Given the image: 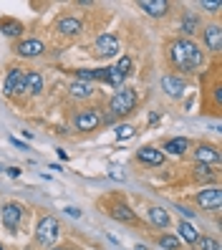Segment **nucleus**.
I'll return each instance as SVG.
<instances>
[{
  "label": "nucleus",
  "instance_id": "obj_14",
  "mask_svg": "<svg viewBox=\"0 0 222 250\" xmlns=\"http://www.w3.org/2000/svg\"><path fill=\"white\" fill-rule=\"evenodd\" d=\"M195 159H197V165H212V162L220 159V152L212 144H200L195 149Z\"/></svg>",
  "mask_w": 222,
  "mask_h": 250
},
{
  "label": "nucleus",
  "instance_id": "obj_34",
  "mask_svg": "<svg viewBox=\"0 0 222 250\" xmlns=\"http://www.w3.org/2000/svg\"><path fill=\"white\" fill-rule=\"evenodd\" d=\"M51 250H66V248H51Z\"/></svg>",
  "mask_w": 222,
  "mask_h": 250
},
{
  "label": "nucleus",
  "instance_id": "obj_13",
  "mask_svg": "<svg viewBox=\"0 0 222 250\" xmlns=\"http://www.w3.org/2000/svg\"><path fill=\"white\" fill-rule=\"evenodd\" d=\"M139 162H144V165H152V167H159L164 165V152L154 149V146H141V149L137 152Z\"/></svg>",
  "mask_w": 222,
  "mask_h": 250
},
{
  "label": "nucleus",
  "instance_id": "obj_22",
  "mask_svg": "<svg viewBox=\"0 0 222 250\" xmlns=\"http://www.w3.org/2000/svg\"><path fill=\"white\" fill-rule=\"evenodd\" d=\"M25 76V73L20 68H10L8 76H5V83H3V94H13V89H16V83Z\"/></svg>",
  "mask_w": 222,
  "mask_h": 250
},
{
  "label": "nucleus",
  "instance_id": "obj_32",
  "mask_svg": "<svg viewBox=\"0 0 222 250\" xmlns=\"http://www.w3.org/2000/svg\"><path fill=\"white\" fill-rule=\"evenodd\" d=\"M5 174L16 180V177H20V167H8V169H5Z\"/></svg>",
  "mask_w": 222,
  "mask_h": 250
},
{
  "label": "nucleus",
  "instance_id": "obj_4",
  "mask_svg": "<svg viewBox=\"0 0 222 250\" xmlns=\"http://www.w3.org/2000/svg\"><path fill=\"white\" fill-rule=\"evenodd\" d=\"M0 217H3V225L10 232H16L18 225H20V220H23V208L18 202H8V205H3V210H0Z\"/></svg>",
  "mask_w": 222,
  "mask_h": 250
},
{
  "label": "nucleus",
  "instance_id": "obj_19",
  "mask_svg": "<svg viewBox=\"0 0 222 250\" xmlns=\"http://www.w3.org/2000/svg\"><path fill=\"white\" fill-rule=\"evenodd\" d=\"M200 31V16L197 13H184V18H182V33L184 36H192V33H197Z\"/></svg>",
  "mask_w": 222,
  "mask_h": 250
},
{
  "label": "nucleus",
  "instance_id": "obj_18",
  "mask_svg": "<svg viewBox=\"0 0 222 250\" xmlns=\"http://www.w3.org/2000/svg\"><path fill=\"white\" fill-rule=\"evenodd\" d=\"M149 220H152V225L157 228H169V212L164 208H149Z\"/></svg>",
  "mask_w": 222,
  "mask_h": 250
},
{
  "label": "nucleus",
  "instance_id": "obj_20",
  "mask_svg": "<svg viewBox=\"0 0 222 250\" xmlns=\"http://www.w3.org/2000/svg\"><path fill=\"white\" fill-rule=\"evenodd\" d=\"M25 91H31V94H40L43 91V76L36 71L31 73H25Z\"/></svg>",
  "mask_w": 222,
  "mask_h": 250
},
{
  "label": "nucleus",
  "instance_id": "obj_2",
  "mask_svg": "<svg viewBox=\"0 0 222 250\" xmlns=\"http://www.w3.org/2000/svg\"><path fill=\"white\" fill-rule=\"evenodd\" d=\"M109 109H111V116H126L137 109V91L129 89V86H121L109 101Z\"/></svg>",
  "mask_w": 222,
  "mask_h": 250
},
{
  "label": "nucleus",
  "instance_id": "obj_1",
  "mask_svg": "<svg viewBox=\"0 0 222 250\" xmlns=\"http://www.w3.org/2000/svg\"><path fill=\"white\" fill-rule=\"evenodd\" d=\"M169 61L177 71H195L204 63V56L200 51L197 43H192L189 38H177L169 43Z\"/></svg>",
  "mask_w": 222,
  "mask_h": 250
},
{
  "label": "nucleus",
  "instance_id": "obj_17",
  "mask_svg": "<svg viewBox=\"0 0 222 250\" xmlns=\"http://www.w3.org/2000/svg\"><path fill=\"white\" fill-rule=\"evenodd\" d=\"M0 31H3L5 36H10V38H16V36H20L25 28H23V23L20 21H16V18H0Z\"/></svg>",
  "mask_w": 222,
  "mask_h": 250
},
{
  "label": "nucleus",
  "instance_id": "obj_7",
  "mask_svg": "<svg viewBox=\"0 0 222 250\" xmlns=\"http://www.w3.org/2000/svg\"><path fill=\"white\" fill-rule=\"evenodd\" d=\"M161 89H164L167 96L180 99V96H184V91H187V81L180 79V76H172V73H169V76L161 79Z\"/></svg>",
  "mask_w": 222,
  "mask_h": 250
},
{
  "label": "nucleus",
  "instance_id": "obj_30",
  "mask_svg": "<svg viewBox=\"0 0 222 250\" xmlns=\"http://www.w3.org/2000/svg\"><path fill=\"white\" fill-rule=\"evenodd\" d=\"M197 243H200L202 250H220V243H217L215 238H200Z\"/></svg>",
  "mask_w": 222,
  "mask_h": 250
},
{
  "label": "nucleus",
  "instance_id": "obj_36",
  "mask_svg": "<svg viewBox=\"0 0 222 250\" xmlns=\"http://www.w3.org/2000/svg\"><path fill=\"white\" fill-rule=\"evenodd\" d=\"M0 250H3V245H0Z\"/></svg>",
  "mask_w": 222,
  "mask_h": 250
},
{
  "label": "nucleus",
  "instance_id": "obj_26",
  "mask_svg": "<svg viewBox=\"0 0 222 250\" xmlns=\"http://www.w3.org/2000/svg\"><path fill=\"white\" fill-rule=\"evenodd\" d=\"M195 174L200 180H215V172L210 169V165H197L195 167Z\"/></svg>",
  "mask_w": 222,
  "mask_h": 250
},
{
  "label": "nucleus",
  "instance_id": "obj_24",
  "mask_svg": "<svg viewBox=\"0 0 222 250\" xmlns=\"http://www.w3.org/2000/svg\"><path fill=\"white\" fill-rule=\"evenodd\" d=\"M103 83H111V86H124V76L119 71H116L114 66H106V73H103Z\"/></svg>",
  "mask_w": 222,
  "mask_h": 250
},
{
  "label": "nucleus",
  "instance_id": "obj_37",
  "mask_svg": "<svg viewBox=\"0 0 222 250\" xmlns=\"http://www.w3.org/2000/svg\"><path fill=\"white\" fill-rule=\"evenodd\" d=\"M76 250H79V248H76Z\"/></svg>",
  "mask_w": 222,
  "mask_h": 250
},
{
  "label": "nucleus",
  "instance_id": "obj_33",
  "mask_svg": "<svg viewBox=\"0 0 222 250\" xmlns=\"http://www.w3.org/2000/svg\"><path fill=\"white\" fill-rule=\"evenodd\" d=\"M10 142H13V144H16V146H18V149H23V152H28V146H25V144H23L20 139H10Z\"/></svg>",
  "mask_w": 222,
  "mask_h": 250
},
{
  "label": "nucleus",
  "instance_id": "obj_25",
  "mask_svg": "<svg viewBox=\"0 0 222 250\" xmlns=\"http://www.w3.org/2000/svg\"><path fill=\"white\" fill-rule=\"evenodd\" d=\"M159 245H161V250H177L180 248V238H174V235H161Z\"/></svg>",
  "mask_w": 222,
  "mask_h": 250
},
{
  "label": "nucleus",
  "instance_id": "obj_28",
  "mask_svg": "<svg viewBox=\"0 0 222 250\" xmlns=\"http://www.w3.org/2000/svg\"><path fill=\"white\" fill-rule=\"evenodd\" d=\"M131 137H134V126H129V124L116 126V139H131Z\"/></svg>",
  "mask_w": 222,
  "mask_h": 250
},
{
  "label": "nucleus",
  "instance_id": "obj_10",
  "mask_svg": "<svg viewBox=\"0 0 222 250\" xmlns=\"http://www.w3.org/2000/svg\"><path fill=\"white\" fill-rule=\"evenodd\" d=\"M43 51H46V46H43V41H38V38H28V41H23V43L16 46V53L23 56V58H36Z\"/></svg>",
  "mask_w": 222,
  "mask_h": 250
},
{
  "label": "nucleus",
  "instance_id": "obj_3",
  "mask_svg": "<svg viewBox=\"0 0 222 250\" xmlns=\"http://www.w3.org/2000/svg\"><path fill=\"white\" fill-rule=\"evenodd\" d=\"M58 238V220L56 217H43L38 223V232H36V240L43 245H51Z\"/></svg>",
  "mask_w": 222,
  "mask_h": 250
},
{
  "label": "nucleus",
  "instance_id": "obj_21",
  "mask_svg": "<svg viewBox=\"0 0 222 250\" xmlns=\"http://www.w3.org/2000/svg\"><path fill=\"white\" fill-rule=\"evenodd\" d=\"M68 91H71V96L73 99H88L91 96V83H83V81H73L71 86H68Z\"/></svg>",
  "mask_w": 222,
  "mask_h": 250
},
{
  "label": "nucleus",
  "instance_id": "obj_8",
  "mask_svg": "<svg viewBox=\"0 0 222 250\" xmlns=\"http://www.w3.org/2000/svg\"><path fill=\"white\" fill-rule=\"evenodd\" d=\"M96 51L101 56H116L119 53V38H116L114 33H101L96 38Z\"/></svg>",
  "mask_w": 222,
  "mask_h": 250
},
{
  "label": "nucleus",
  "instance_id": "obj_9",
  "mask_svg": "<svg viewBox=\"0 0 222 250\" xmlns=\"http://www.w3.org/2000/svg\"><path fill=\"white\" fill-rule=\"evenodd\" d=\"M109 212H111V217H114V220H119V223L137 225V215H134V210H131L126 202H114L111 208H109Z\"/></svg>",
  "mask_w": 222,
  "mask_h": 250
},
{
  "label": "nucleus",
  "instance_id": "obj_27",
  "mask_svg": "<svg viewBox=\"0 0 222 250\" xmlns=\"http://www.w3.org/2000/svg\"><path fill=\"white\" fill-rule=\"evenodd\" d=\"M114 68H116V71H119V73H121V76H124V79H126V76H129V73H131V58H129V56H124V58H121V61H119V63H116V66H114Z\"/></svg>",
  "mask_w": 222,
  "mask_h": 250
},
{
  "label": "nucleus",
  "instance_id": "obj_11",
  "mask_svg": "<svg viewBox=\"0 0 222 250\" xmlns=\"http://www.w3.org/2000/svg\"><path fill=\"white\" fill-rule=\"evenodd\" d=\"M202 36H204V46L210 48L212 53L222 51V28L220 25H207L202 31Z\"/></svg>",
  "mask_w": 222,
  "mask_h": 250
},
{
  "label": "nucleus",
  "instance_id": "obj_12",
  "mask_svg": "<svg viewBox=\"0 0 222 250\" xmlns=\"http://www.w3.org/2000/svg\"><path fill=\"white\" fill-rule=\"evenodd\" d=\"M139 8L146 13V16H152V18H161V16H167V13H169V3H167V0H141Z\"/></svg>",
  "mask_w": 222,
  "mask_h": 250
},
{
  "label": "nucleus",
  "instance_id": "obj_16",
  "mask_svg": "<svg viewBox=\"0 0 222 250\" xmlns=\"http://www.w3.org/2000/svg\"><path fill=\"white\" fill-rule=\"evenodd\" d=\"M189 149V139L187 137H174L164 144V152L167 154H174V157H182L184 152Z\"/></svg>",
  "mask_w": 222,
  "mask_h": 250
},
{
  "label": "nucleus",
  "instance_id": "obj_5",
  "mask_svg": "<svg viewBox=\"0 0 222 250\" xmlns=\"http://www.w3.org/2000/svg\"><path fill=\"white\" fill-rule=\"evenodd\" d=\"M99 124H101V114L96 109H83V111L76 114V119H73V126L79 131H94Z\"/></svg>",
  "mask_w": 222,
  "mask_h": 250
},
{
  "label": "nucleus",
  "instance_id": "obj_35",
  "mask_svg": "<svg viewBox=\"0 0 222 250\" xmlns=\"http://www.w3.org/2000/svg\"><path fill=\"white\" fill-rule=\"evenodd\" d=\"M0 172H5V169H3V167H0Z\"/></svg>",
  "mask_w": 222,
  "mask_h": 250
},
{
  "label": "nucleus",
  "instance_id": "obj_23",
  "mask_svg": "<svg viewBox=\"0 0 222 250\" xmlns=\"http://www.w3.org/2000/svg\"><path fill=\"white\" fill-rule=\"evenodd\" d=\"M177 232H180V240H184V243H197L200 240V235H197V230L192 228L189 223H180V228H177Z\"/></svg>",
  "mask_w": 222,
  "mask_h": 250
},
{
  "label": "nucleus",
  "instance_id": "obj_6",
  "mask_svg": "<svg viewBox=\"0 0 222 250\" xmlns=\"http://www.w3.org/2000/svg\"><path fill=\"white\" fill-rule=\"evenodd\" d=\"M220 202H222L220 187H207V189H202V192H197V205H200V208H204V210L217 212L220 210Z\"/></svg>",
  "mask_w": 222,
  "mask_h": 250
},
{
  "label": "nucleus",
  "instance_id": "obj_29",
  "mask_svg": "<svg viewBox=\"0 0 222 250\" xmlns=\"http://www.w3.org/2000/svg\"><path fill=\"white\" fill-rule=\"evenodd\" d=\"M200 8H204L207 13H220L222 3H220V0H202V3H200Z\"/></svg>",
  "mask_w": 222,
  "mask_h": 250
},
{
  "label": "nucleus",
  "instance_id": "obj_15",
  "mask_svg": "<svg viewBox=\"0 0 222 250\" xmlns=\"http://www.w3.org/2000/svg\"><path fill=\"white\" fill-rule=\"evenodd\" d=\"M56 31L61 33V36H79L83 31V25L79 18H61L56 23Z\"/></svg>",
  "mask_w": 222,
  "mask_h": 250
},
{
  "label": "nucleus",
  "instance_id": "obj_31",
  "mask_svg": "<svg viewBox=\"0 0 222 250\" xmlns=\"http://www.w3.org/2000/svg\"><path fill=\"white\" fill-rule=\"evenodd\" d=\"M63 212H66V215H71V217H81V210H79V208H73V205L63 208Z\"/></svg>",
  "mask_w": 222,
  "mask_h": 250
}]
</instances>
